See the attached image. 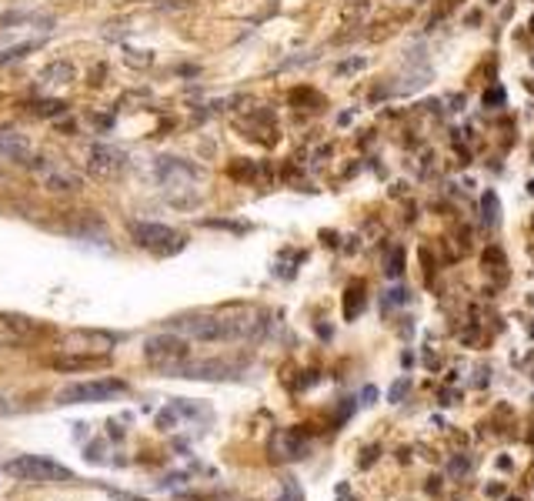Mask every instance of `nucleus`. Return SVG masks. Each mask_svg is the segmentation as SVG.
I'll use <instances>...</instances> for the list:
<instances>
[{
	"label": "nucleus",
	"instance_id": "0eeeda50",
	"mask_svg": "<svg viewBox=\"0 0 534 501\" xmlns=\"http://www.w3.org/2000/svg\"><path fill=\"white\" fill-rule=\"evenodd\" d=\"M41 334H44L41 321L28 318V314H0V345L20 348V345H30Z\"/></svg>",
	"mask_w": 534,
	"mask_h": 501
},
{
	"label": "nucleus",
	"instance_id": "ddd939ff",
	"mask_svg": "<svg viewBox=\"0 0 534 501\" xmlns=\"http://www.w3.org/2000/svg\"><path fill=\"white\" fill-rule=\"evenodd\" d=\"M364 305H368V298H364V284L361 281H351L347 284V291H344V318L355 321L361 311H364Z\"/></svg>",
	"mask_w": 534,
	"mask_h": 501
},
{
	"label": "nucleus",
	"instance_id": "a211bd4d",
	"mask_svg": "<svg viewBox=\"0 0 534 501\" xmlns=\"http://www.w3.org/2000/svg\"><path fill=\"white\" fill-rule=\"evenodd\" d=\"M34 47H41V41L17 44V47H11V51H4V54H0V64H7V60H17V57H24L28 51H34Z\"/></svg>",
	"mask_w": 534,
	"mask_h": 501
},
{
	"label": "nucleus",
	"instance_id": "f8f14e48",
	"mask_svg": "<svg viewBox=\"0 0 534 501\" xmlns=\"http://www.w3.org/2000/svg\"><path fill=\"white\" fill-rule=\"evenodd\" d=\"M51 368L54 371H91V368H108L110 354H91V351H64L51 358Z\"/></svg>",
	"mask_w": 534,
	"mask_h": 501
},
{
	"label": "nucleus",
	"instance_id": "20e7f679",
	"mask_svg": "<svg viewBox=\"0 0 534 501\" xmlns=\"http://www.w3.org/2000/svg\"><path fill=\"white\" fill-rule=\"evenodd\" d=\"M127 385L117 381V378H100V381H74V385H64L57 391V404H97V402H110L124 394Z\"/></svg>",
	"mask_w": 534,
	"mask_h": 501
},
{
	"label": "nucleus",
	"instance_id": "2eb2a0df",
	"mask_svg": "<svg viewBox=\"0 0 534 501\" xmlns=\"http://www.w3.org/2000/svg\"><path fill=\"white\" fill-rule=\"evenodd\" d=\"M481 214H484V224H488V227L498 224L501 204H498V195H494V191H484V195H481Z\"/></svg>",
	"mask_w": 534,
	"mask_h": 501
},
{
	"label": "nucleus",
	"instance_id": "aec40b11",
	"mask_svg": "<svg viewBox=\"0 0 534 501\" xmlns=\"http://www.w3.org/2000/svg\"><path fill=\"white\" fill-rule=\"evenodd\" d=\"M494 104H505V91L501 87H488L484 91V107H494Z\"/></svg>",
	"mask_w": 534,
	"mask_h": 501
},
{
	"label": "nucleus",
	"instance_id": "f3484780",
	"mask_svg": "<svg viewBox=\"0 0 534 501\" xmlns=\"http://www.w3.org/2000/svg\"><path fill=\"white\" fill-rule=\"evenodd\" d=\"M277 501H304L301 485H298L294 478H284V485H281V498Z\"/></svg>",
	"mask_w": 534,
	"mask_h": 501
},
{
	"label": "nucleus",
	"instance_id": "9b49d317",
	"mask_svg": "<svg viewBox=\"0 0 534 501\" xmlns=\"http://www.w3.org/2000/svg\"><path fill=\"white\" fill-rule=\"evenodd\" d=\"M157 178H161L164 187L180 191V187H191L201 178V171L194 164H187V161H180V157H161L157 161Z\"/></svg>",
	"mask_w": 534,
	"mask_h": 501
},
{
	"label": "nucleus",
	"instance_id": "f03ea898",
	"mask_svg": "<svg viewBox=\"0 0 534 501\" xmlns=\"http://www.w3.org/2000/svg\"><path fill=\"white\" fill-rule=\"evenodd\" d=\"M4 472L14 481H28V485H60V481H74V472L60 461L47 458V455H17L4 465Z\"/></svg>",
	"mask_w": 534,
	"mask_h": 501
},
{
	"label": "nucleus",
	"instance_id": "6e6552de",
	"mask_svg": "<svg viewBox=\"0 0 534 501\" xmlns=\"http://www.w3.org/2000/svg\"><path fill=\"white\" fill-rule=\"evenodd\" d=\"M87 171L97 178H117L127 171V154L114 144H91L87 147Z\"/></svg>",
	"mask_w": 534,
	"mask_h": 501
},
{
	"label": "nucleus",
	"instance_id": "f257e3e1",
	"mask_svg": "<svg viewBox=\"0 0 534 501\" xmlns=\"http://www.w3.org/2000/svg\"><path fill=\"white\" fill-rule=\"evenodd\" d=\"M264 321L258 314H184V318L167 321V331L180 334L187 341H244V338H258Z\"/></svg>",
	"mask_w": 534,
	"mask_h": 501
},
{
	"label": "nucleus",
	"instance_id": "b1692460",
	"mask_svg": "<svg viewBox=\"0 0 534 501\" xmlns=\"http://www.w3.org/2000/svg\"><path fill=\"white\" fill-rule=\"evenodd\" d=\"M531 30H534V17H531Z\"/></svg>",
	"mask_w": 534,
	"mask_h": 501
},
{
	"label": "nucleus",
	"instance_id": "39448f33",
	"mask_svg": "<svg viewBox=\"0 0 534 501\" xmlns=\"http://www.w3.org/2000/svg\"><path fill=\"white\" fill-rule=\"evenodd\" d=\"M131 235H134V241H138L140 248L157 250V254H171V250L184 248V237H180L174 227H167V224L138 221V224H131Z\"/></svg>",
	"mask_w": 534,
	"mask_h": 501
},
{
	"label": "nucleus",
	"instance_id": "9d476101",
	"mask_svg": "<svg viewBox=\"0 0 534 501\" xmlns=\"http://www.w3.org/2000/svg\"><path fill=\"white\" fill-rule=\"evenodd\" d=\"M41 171V187L47 195H81L84 178L70 167H37Z\"/></svg>",
	"mask_w": 534,
	"mask_h": 501
},
{
	"label": "nucleus",
	"instance_id": "4be33fe9",
	"mask_svg": "<svg viewBox=\"0 0 534 501\" xmlns=\"http://www.w3.org/2000/svg\"><path fill=\"white\" fill-rule=\"evenodd\" d=\"M387 301H395V305H404V301H408V291H404V288H395V291L387 294Z\"/></svg>",
	"mask_w": 534,
	"mask_h": 501
},
{
	"label": "nucleus",
	"instance_id": "7ed1b4c3",
	"mask_svg": "<svg viewBox=\"0 0 534 501\" xmlns=\"http://www.w3.org/2000/svg\"><path fill=\"white\" fill-rule=\"evenodd\" d=\"M144 358H147L151 368L171 375L178 364H184L187 358H191V341H187V338H180V334H174V331L154 334V338L144 341Z\"/></svg>",
	"mask_w": 534,
	"mask_h": 501
},
{
	"label": "nucleus",
	"instance_id": "5701e85b",
	"mask_svg": "<svg viewBox=\"0 0 534 501\" xmlns=\"http://www.w3.org/2000/svg\"><path fill=\"white\" fill-rule=\"evenodd\" d=\"M7 404H11V398H7L4 391H0V408H7Z\"/></svg>",
	"mask_w": 534,
	"mask_h": 501
},
{
	"label": "nucleus",
	"instance_id": "1a4fd4ad",
	"mask_svg": "<svg viewBox=\"0 0 534 501\" xmlns=\"http://www.w3.org/2000/svg\"><path fill=\"white\" fill-rule=\"evenodd\" d=\"M237 375V364H227V362H187L178 364L171 378H194V381H227V378Z\"/></svg>",
	"mask_w": 534,
	"mask_h": 501
},
{
	"label": "nucleus",
	"instance_id": "412c9836",
	"mask_svg": "<svg viewBox=\"0 0 534 501\" xmlns=\"http://www.w3.org/2000/svg\"><path fill=\"white\" fill-rule=\"evenodd\" d=\"M34 111L37 114H64V104H57V100H41Z\"/></svg>",
	"mask_w": 534,
	"mask_h": 501
},
{
	"label": "nucleus",
	"instance_id": "423d86ee",
	"mask_svg": "<svg viewBox=\"0 0 534 501\" xmlns=\"http://www.w3.org/2000/svg\"><path fill=\"white\" fill-rule=\"evenodd\" d=\"M0 161L14 167H44L28 134H20L17 127H0Z\"/></svg>",
	"mask_w": 534,
	"mask_h": 501
},
{
	"label": "nucleus",
	"instance_id": "6ab92c4d",
	"mask_svg": "<svg viewBox=\"0 0 534 501\" xmlns=\"http://www.w3.org/2000/svg\"><path fill=\"white\" fill-rule=\"evenodd\" d=\"M408 388H411V381H408V378H401V381H395V385H391L387 398H391V402H401V398L408 394Z\"/></svg>",
	"mask_w": 534,
	"mask_h": 501
},
{
	"label": "nucleus",
	"instance_id": "4468645a",
	"mask_svg": "<svg viewBox=\"0 0 534 501\" xmlns=\"http://www.w3.org/2000/svg\"><path fill=\"white\" fill-rule=\"evenodd\" d=\"M41 81L44 84H74L77 81V68L70 60H54L51 68L41 70Z\"/></svg>",
	"mask_w": 534,
	"mask_h": 501
},
{
	"label": "nucleus",
	"instance_id": "dca6fc26",
	"mask_svg": "<svg viewBox=\"0 0 534 501\" xmlns=\"http://www.w3.org/2000/svg\"><path fill=\"white\" fill-rule=\"evenodd\" d=\"M401 271H404V250L395 248V250H391V258H387L384 274H387V278H401Z\"/></svg>",
	"mask_w": 534,
	"mask_h": 501
}]
</instances>
